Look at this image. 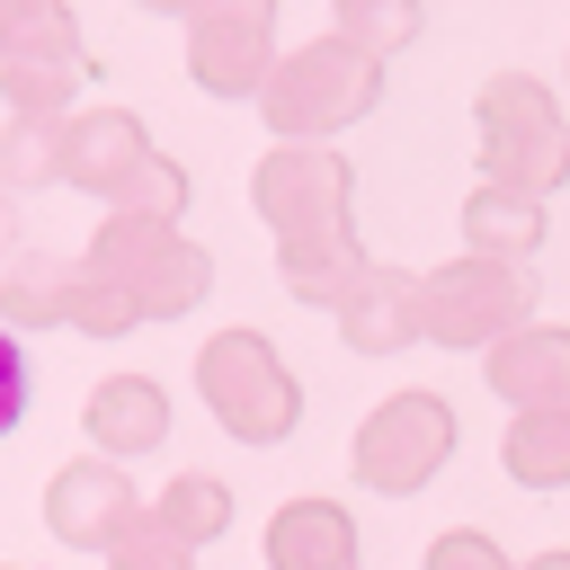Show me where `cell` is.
I'll return each mask as SVG.
<instances>
[{
	"instance_id": "obj_1",
	"label": "cell",
	"mask_w": 570,
	"mask_h": 570,
	"mask_svg": "<svg viewBox=\"0 0 570 570\" xmlns=\"http://www.w3.org/2000/svg\"><path fill=\"white\" fill-rule=\"evenodd\" d=\"M205 285H214V249H196L178 223L107 214L98 240L71 258V330L116 338L134 321H178Z\"/></svg>"
},
{
	"instance_id": "obj_2",
	"label": "cell",
	"mask_w": 570,
	"mask_h": 570,
	"mask_svg": "<svg viewBox=\"0 0 570 570\" xmlns=\"http://www.w3.org/2000/svg\"><path fill=\"white\" fill-rule=\"evenodd\" d=\"M383 98V53H365L356 36H312V45H285L276 71L258 80V116L276 142H330L347 134L356 116H374Z\"/></svg>"
},
{
	"instance_id": "obj_3",
	"label": "cell",
	"mask_w": 570,
	"mask_h": 570,
	"mask_svg": "<svg viewBox=\"0 0 570 570\" xmlns=\"http://www.w3.org/2000/svg\"><path fill=\"white\" fill-rule=\"evenodd\" d=\"M472 134H481L472 151L490 187H517V196L570 187V116L534 71H490L472 98Z\"/></svg>"
},
{
	"instance_id": "obj_4",
	"label": "cell",
	"mask_w": 570,
	"mask_h": 570,
	"mask_svg": "<svg viewBox=\"0 0 570 570\" xmlns=\"http://www.w3.org/2000/svg\"><path fill=\"white\" fill-rule=\"evenodd\" d=\"M249 205L267 214L276 249H330L356 240V169L338 142H276L249 169Z\"/></svg>"
},
{
	"instance_id": "obj_5",
	"label": "cell",
	"mask_w": 570,
	"mask_h": 570,
	"mask_svg": "<svg viewBox=\"0 0 570 570\" xmlns=\"http://www.w3.org/2000/svg\"><path fill=\"white\" fill-rule=\"evenodd\" d=\"M196 392L240 445H285L303 428V383H294V365L276 356L267 330H214L196 347Z\"/></svg>"
},
{
	"instance_id": "obj_6",
	"label": "cell",
	"mask_w": 570,
	"mask_h": 570,
	"mask_svg": "<svg viewBox=\"0 0 570 570\" xmlns=\"http://www.w3.org/2000/svg\"><path fill=\"white\" fill-rule=\"evenodd\" d=\"M419 321L436 347H463V356H490L508 330L534 321V267L525 258H481V249H454L445 267L419 276Z\"/></svg>"
},
{
	"instance_id": "obj_7",
	"label": "cell",
	"mask_w": 570,
	"mask_h": 570,
	"mask_svg": "<svg viewBox=\"0 0 570 570\" xmlns=\"http://www.w3.org/2000/svg\"><path fill=\"white\" fill-rule=\"evenodd\" d=\"M445 454H454V401L445 392H383L365 419H356V436H347V472H356V490H374V499H410V490H428L436 472H445Z\"/></svg>"
},
{
	"instance_id": "obj_8",
	"label": "cell",
	"mask_w": 570,
	"mask_h": 570,
	"mask_svg": "<svg viewBox=\"0 0 570 570\" xmlns=\"http://www.w3.org/2000/svg\"><path fill=\"white\" fill-rule=\"evenodd\" d=\"M89 80V45L62 0H0V98L9 116H71Z\"/></svg>"
},
{
	"instance_id": "obj_9",
	"label": "cell",
	"mask_w": 570,
	"mask_h": 570,
	"mask_svg": "<svg viewBox=\"0 0 570 570\" xmlns=\"http://www.w3.org/2000/svg\"><path fill=\"white\" fill-rule=\"evenodd\" d=\"M187 71L214 98H258L276 71V0H196L187 9Z\"/></svg>"
},
{
	"instance_id": "obj_10",
	"label": "cell",
	"mask_w": 570,
	"mask_h": 570,
	"mask_svg": "<svg viewBox=\"0 0 570 570\" xmlns=\"http://www.w3.org/2000/svg\"><path fill=\"white\" fill-rule=\"evenodd\" d=\"M45 525L62 543H80V552H116V534L142 525V490L125 481L116 454H80V463H62L45 481Z\"/></svg>"
},
{
	"instance_id": "obj_11",
	"label": "cell",
	"mask_w": 570,
	"mask_h": 570,
	"mask_svg": "<svg viewBox=\"0 0 570 570\" xmlns=\"http://www.w3.org/2000/svg\"><path fill=\"white\" fill-rule=\"evenodd\" d=\"M338 338L356 347V356H401V347H419L428 338V321H419V276L410 267H374L365 258V276L338 294Z\"/></svg>"
},
{
	"instance_id": "obj_12",
	"label": "cell",
	"mask_w": 570,
	"mask_h": 570,
	"mask_svg": "<svg viewBox=\"0 0 570 570\" xmlns=\"http://www.w3.org/2000/svg\"><path fill=\"white\" fill-rule=\"evenodd\" d=\"M481 374H490V392L508 410H561L570 401V330L561 321H525L481 356Z\"/></svg>"
},
{
	"instance_id": "obj_13",
	"label": "cell",
	"mask_w": 570,
	"mask_h": 570,
	"mask_svg": "<svg viewBox=\"0 0 570 570\" xmlns=\"http://www.w3.org/2000/svg\"><path fill=\"white\" fill-rule=\"evenodd\" d=\"M267 570H365L356 517L338 499H285L267 517Z\"/></svg>"
},
{
	"instance_id": "obj_14",
	"label": "cell",
	"mask_w": 570,
	"mask_h": 570,
	"mask_svg": "<svg viewBox=\"0 0 570 570\" xmlns=\"http://www.w3.org/2000/svg\"><path fill=\"white\" fill-rule=\"evenodd\" d=\"M80 428L98 436V454H151L169 436V392L151 374H107L80 410Z\"/></svg>"
},
{
	"instance_id": "obj_15",
	"label": "cell",
	"mask_w": 570,
	"mask_h": 570,
	"mask_svg": "<svg viewBox=\"0 0 570 570\" xmlns=\"http://www.w3.org/2000/svg\"><path fill=\"white\" fill-rule=\"evenodd\" d=\"M142 160H151V134H142L125 107H89V116H71V187H89L98 205H107Z\"/></svg>"
},
{
	"instance_id": "obj_16",
	"label": "cell",
	"mask_w": 570,
	"mask_h": 570,
	"mask_svg": "<svg viewBox=\"0 0 570 570\" xmlns=\"http://www.w3.org/2000/svg\"><path fill=\"white\" fill-rule=\"evenodd\" d=\"M543 232H552L543 196H517V187L472 178V196H463V249H481V258H534Z\"/></svg>"
},
{
	"instance_id": "obj_17",
	"label": "cell",
	"mask_w": 570,
	"mask_h": 570,
	"mask_svg": "<svg viewBox=\"0 0 570 570\" xmlns=\"http://www.w3.org/2000/svg\"><path fill=\"white\" fill-rule=\"evenodd\" d=\"M71 321V258L62 249H18L0 276V330H53Z\"/></svg>"
},
{
	"instance_id": "obj_18",
	"label": "cell",
	"mask_w": 570,
	"mask_h": 570,
	"mask_svg": "<svg viewBox=\"0 0 570 570\" xmlns=\"http://www.w3.org/2000/svg\"><path fill=\"white\" fill-rule=\"evenodd\" d=\"M499 463L517 490H570V401L561 410H517L499 436Z\"/></svg>"
},
{
	"instance_id": "obj_19",
	"label": "cell",
	"mask_w": 570,
	"mask_h": 570,
	"mask_svg": "<svg viewBox=\"0 0 570 570\" xmlns=\"http://www.w3.org/2000/svg\"><path fill=\"white\" fill-rule=\"evenodd\" d=\"M71 178V116H9L0 142V187H62Z\"/></svg>"
},
{
	"instance_id": "obj_20",
	"label": "cell",
	"mask_w": 570,
	"mask_h": 570,
	"mask_svg": "<svg viewBox=\"0 0 570 570\" xmlns=\"http://www.w3.org/2000/svg\"><path fill=\"white\" fill-rule=\"evenodd\" d=\"M142 517H151L160 534H178L187 552H205V543H214V534L232 525V490H223L214 472H178V481H169V490H160V499H151Z\"/></svg>"
},
{
	"instance_id": "obj_21",
	"label": "cell",
	"mask_w": 570,
	"mask_h": 570,
	"mask_svg": "<svg viewBox=\"0 0 570 570\" xmlns=\"http://www.w3.org/2000/svg\"><path fill=\"white\" fill-rule=\"evenodd\" d=\"M330 18H338V36H356L365 53H401V45H419V27H428V9L419 0H330Z\"/></svg>"
},
{
	"instance_id": "obj_22",
	"label": "cell",
	"mask_w": 570,
	"mask_h": 570,
	"mask_svg": "<svg viewBox=\"0 0 570 570\" xmlns=\"http://www.w3.org/2000/svg\"><path fill=\"white\" fill-rule=\"evenodd\" d=\"M419 570H525V561H508L499 552V534H481V525H445L436 543H428V561Z\"/></svg>"
},
{
	"instance_id": "obj_23",
	"label": "cell",
	"mask_w": 570,
	"mask_h": 570,
	"mask_svg": "<svg viewBox=\"0 0 570 570\" xmlns=\"http://www.w3.org/2000/svg\"><path fill=\"white\" fill-rule=\"evenodd\" d=\"M107 570H196V552H187L178 534H160V525L142 517L134 534H116V552H107Z\"/></svg>"
},
{
	"instance_id": "obj_24",
	"label": "cell",
	"mask_w": 570,
	"mask_h": 570,
	"mask_svg": "<svg viewBox=\"0 0 570 570\" xmlns=\"http://www.w3.org/2000/svg\"><path fill=\"white\" fill-rule=\"evenodd\" d=\"M27 410V356H18V330H0V436L18 428Z\"/></svg>"
},
{
	"instance_id": "obj_25",
	"label": "cell",
	"mask_w": 570,
	"mask_h": 570,
	"mask_svg": "<svg viewBox=\"0 0 570 570\" xmlns=\"http://www.w3.org/2000/svg\"><path fill=\"white\" fill-rule=\"evenodd\" d=\"M9 249H18V196L0 187V258H9Z\"/></svg>"
},
{
	"instance_id": "obj_26",
	"label": "cell",
	"mask_w": 570,
	"mask_h": 570,
	"mask_svg": "<svg viewBox=\"0 0 570 570\" xmlns=\"http://www.w3.org/2000/svg\"><path fill=\"white\" fill-rule=\"evenodd\" d=\"M525 570H570V543H552V552H534Z\"/></svg>"
},
{
	"instance_id": "obj_27",
	"label": "cell",
	"mask_w": 570,
	"mask_h": 570,
	"mask_svg": "<svg viewBox=\"0 0 570 570\" xmlns=\"http://www.w3.org/2000/svg\"><path fill=\"white\" fill-rule=\"evenodd\" d=\"M134 9H160V18H187L196 0H134Z\"/></svg>"
},
{
	"instance_id": "obj_28",
	"label": "cell",
	"mask_w": 570,
	"mask_h": 570,
	"mask_svg": "<svg viewBox=\"0 0 570 570\" xmlns=\"http://www.w3.org/2000/svg\"><path fill=\"white\" fill-rule=\"evenodd\" d=\"M561 71H570V62H561Z\"/></svg>"
}]
</instances>
